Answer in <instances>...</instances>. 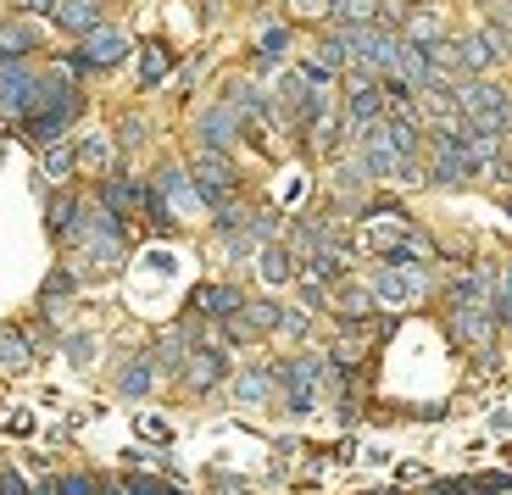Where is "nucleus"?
Returning a JSON list of instances; mask_svg holds the SVG:
<instances>
[{
    "label": "nucleus",
    "instance_id": "29",
    "mask_svg": "<svg viewBox=\"0 0 512 495\" xmlns=\"http://www.w3.org/2000/svg\"><path fill=\"white\" fill-rule=\"evenodd\" d=\"M112 156H117V145L106 140V134H84V140H78V162L84 167H112Z\"/></svg>",
    "mask_w": 512,
    "mask_h": 495
},
{
    "label": "nucleus",
    "instance_id": "40",
    "mask_svg": "<svg viewBox=\"0 0 512 495\" xmlns=\"http://www.w3.org/2000/svg\"><path fill=\"white\" fill-rule=\"evenodd\" d=\"M117 140H123V145H140V140H145V123H140V117H123V123H117Z\"/></svg>",
    "mask_w": 512,
    "mask_h": 495
},
{
    "label": "nucleus",
    "instance_id": "19",
    "mask_svg": "<svg viewBox=\"0 0 512 495\" xmlns=\"http://www.w3.org/2000/svg\"><path fill=\"white\" fill-rule=\"evenodd\" d=\"M334 312H340V323H346V329L368 323V318H373V290H362V284H346V290L334 295Z\"/></svg>",
    "mask_w": 512,
    "mask_h": 495
},
{
    "label": "nucleus",
    "instance_id": "27",
    "mask_svg": "<svg viewBox=\"0 0 512 495\" xmlns=\"http://www.w3.org/2000/svg\"><path fill=\"white\" fill-rule=\"evenodd\" d=\"M167 73H173V56H167L162 45H145V51H140V84H145V89H156Z\"/></svg>",
    "mask_w": 512,
    "mask_h": 495
},
{
    "label": "nucleus",
    "instance_id": "22",
    "mask_svg": "<svg viewBox=\"0 0 512 495\" xmlns=\"http://www.w3.org/2000/svg\"><path fill=\"white\" fill-rule=\"evenodd\" d=\"M151 384H156V362H151V356H134V362L117 373V390H123V395H145Z\"/></svg>",
    "mask_w": 512,
    "mask_h": 495
},
{
    "label": "nucleus",
    "instance_id": "12",
    "mask_svg": "<svg viewBox=\"0 0 512 495\" xmlns=\"http://www.w3.org/2000/svg\"><path fill=\"white\" fill-rule=\"evenodd\" d=\"M240 306H245V295L234 290V284H201V290L190 295V312H195V318H212V323L234 318Z\"/></svg>",
    "mask_w": 512,
    "mask_h": 495
},
{
    "label": "nucleus",
    "instance_id": "39",
    "mask_svg": "<svg viewBox=\"0 0 512 495\" xmlns=\"http://www.w3.org/2000/svg\"><path fill=\"white\" fill-rule=\"evenodd\" d=\"M17 12H28V17H56V6H62V0H12Z\"/></svg>",
    "mask_w": 512,
    "mask_h": 495
},
{
    "label": "nucleus",
    "instance_id": "21",
    "mask_svg": "<svg viewBox=\"0 0 512 495\" xmlns=\"http://www.w3.org/2000/svg\"><path fill=\"white\" fill-rule=\"evenodd\" d=\"M78 212H84V201H78V195H51V206H45V223H51L56 240H73Z\"/></svg>",
    "mask_w": 512,
    "mask_h": 495
},
{
    "label": "nucleus",
    "instance_id": "36",
    "mask_svg": "<svg viewBox=\"0 0 512 495\" xmlns=\"http://www.w3.org/2000/svg\"><path fill=\"white\" fill-rule=\"evenodd\" d=\"M117 490H123V495H179L173 484H162V479H123Z\"/></svg>",
    "mask_w": 512,
    "mask_h": 495
},
{
    "label": "nucleus",
    "instance_id": "38",
    "mask_svg": "<svg viewBox=\"0 0 512 495\" xmlns=\"http://www.w3.org/2000/svg\"><path fill=\"white\" fill-rule=\"evenodd\" d=\"M67 356H73V368H90V362H95V340L73 334V340H67Z\"/></svg>",
    "mask_w": 512,
    "mask_h": 495
},
{
    "label": "nucleus",
    "instance_id": "43",
    "mask_svg": "<svg viewBox=\"0 0 512 495\" xmlns=\"http://www.w3.org/2000/svg\"><path fill=\"white\" fill-rule=\"evenodd\" d=\"M140 434H151V440H167V423H162V418H140Z\"/></svg>",
    "mask_w": 512,
    "mask_h": 495
},
{
    "label": "nucleus",
    "instance_id": "11",
    "mask_svg": "<svg viewBox=\"0 0 512 495\" xmlns=\"http://www.w3.org/2000/svg\"><path fill=\"white\" fill-rule=\"evenodd\" d=\"M457 56H462V73H490V67L501 62V56H507V39L496 34V28H485V34H468L457 45Z\"/></svg>",
    "mask_w": 512,
    "mask_h": 495
},
{
    "label": "nucleus",
    "instance_id": "45",
    "mask_svg": "<svg viewBox=\"0 0 512 495\" xmlns=\"http://www.w3.org/2000/svg\"><path fill=\"white\" fill-rule=\"evenodd\" d=\"M329 6H340V0H329Z\"/></svg>",
    "mask_w": 512,
    "mask_h": 495
},
{
    "label": "nucleus",
    "instance_id": "42",
    "mask_svg": "<svg viewBox=\"0 0 512 495\" xmlns=\"http://www.w3.org/2000/svg\"><path fill=\"white\" fill-rule=\"evenodd\" d=\"M0 495H28V484H23V479H17V473H12V468H6V473H0Z\"/></svg>",
    "mask_w": 512,
    "mask_h": 495
},
{
    "label": "nucleus",
    "instance_id": "33",
    "mask_svg": "<svg viewBox=\"0 0 512 495\" xmlns=\"http://www.w3.org/2000/svg\"><path fill=\"white\" fill-rule=\"evenodd\" d=\"M56 495H123V490L90 479V473H67V479H56Z\"/></svg>",
    "mask_w": 512,
    "mask_h": 495
},
{
    "label": "nucleus",
    "instance_id": "7",
    "mask_svg": "<svg viewBox=\"0 0 512 495\" xmlns=\"http://www.w3.org/2000/svg\"><path fill=\"white\" fill-rule=\"evenodd\" d=\"M39 73L23 62H0V117H28V101H34Z\"/></svg>",
    "mask_w": 512,
    "mask_h": 495
},
{
    "label": "nucleus",
    "instance_id": "23",
    "mask_svg": "<svg viewBox=\"0 0 512 495\" xmlns=\"http://www.w3.org/2000/svg\"><path fill=\"white\" fill-rule=\"evenodd\" d=\"M34 51V28L23 23H0V62H23Z\"/></svg>",
    "mask_w": 512,
    "mask_h": 495
},
{
    "label": "nucleus",
    "instance_id": "24",
    "mask_svg": "<svg viewBox=\"0 0 512 495\" xmlns=\"http://www.w3.org/2000/svg\"><path fill=\"white\" fill-rule=\"evenodd\" d=\"M229 106H234L240 117H268V112H273V95H262L256 84H234V89H229Z\"/></svg>",
    "mask_w": 512,
    "mask_h": 495
},
{
    "label": "nucleus",
    "instance_id": "34",
    "mask_svg": "<svg viewBox=\"0 0 512 495\" xmlns=\"http://www.w3.org/2000/svg\"><path fill=\"white\" fill-rule=\"evenodd\" d=\"M73 290H78V279L67 273V267H56L51 279H45V290H39V301H45V306H56V301H67Z\"/></svg>",
    "mask_w": 512,
    "mask_h": 495
},
{
    "label": "nucleus",
    "instance_id": "37",
    "mask_svg": "<svg viewBox=\"0 0 512 495\" xmlns=\"http://www.w3.org/2000/svg\"><path fill=\"white\" fill-rule=\"evenodd\" d=\"M496 318H501V323H512V267L496 279Z\"/></svg>",
    "mask_w": 512,
    "mask_h": 495
},
{
    "label": "nucleus",
    "instance_id": "2",
    "mask_svg": "<svg viewBox=\"0 0 512 495\" xmlns=\"http://www.w3.org/2000/svg\"><path fill=\"white\" fill-rule=\"evenodd\" d=\"M323 356H290V362H279L273 368V379L284 384V401H290V412H312L323 395Z\"/></svg>",
    "mask_w": 512,
    "mask_h": 495
},
{
    "label": "nucleus",
    "instance_id": "26",
    "mask_svg": "<svg viewBox=\"0 0 512 495\" xmlns=\"http://www.w3.org/2000/svg\"><path fill=\"white\" fill-rule=\"evenodd\" d=\"M73 167H78V151L73 145H45V178H51V184H67V178H73Z\"/></svg>",
    "mask_w": 512,
    "mask_h": 495
},
{
    "label": "nucleus",
    "instance_id": "6",
    "mask_svg": "<svg viewBox=\"0 0 512 495\" xmlns=\"http://www.w3.org/2000/svg\"><path fill=\"white\" fill-rule=\"evenodd\" d=\"M496 301H451V334L468 345H490L496 334Z\"/></svg>",
    "mask_w": 512,
    "mask_h": 495
},
{
    "label": "nucleus",
    "instance_id": "13",
    "mask_svg": "<svg viewBox=\"0 0 512 495\" xmlns=\"http://www.w3.org/2000/svg\"><path fill=\"white\" fill-rule=\"evenodd\" d=\"M51 23L62 28V34H78V39H84V34H95L106 17H101V0H62Z\"/></svg>",
    "mask_w": 512,
    "mask_h": 495
},
{
    "label": "nucleus",
    "instance_id": "14",
    "mask_svg": "<svg viewBox=\"0 0 512 495\" xmlns=\"http://www.w3.org/2000/svg\"><path fill=\"white\" fill-rule=\"evenodd\" d=\"M78 123V112H28L23 117V134L45 151V145H56V140H67V128Z\"/></svg>",
    "mask_w": 512,
    "mask_h": 495
},
{
    "label": "nucleus",
    "instance_id": "3",
    "mask_svg": "<svg viewBox=\"0 0 512 495\" xmlns=\"http://www.w3.org/2000/svg\"><path fill=\"white\" fill-rule=\"evenodd\" d=\"M195 190H201V206L206 212H223V206L234 201V184H240V173L229 167V156L223 151H195Z\"/></svg>",
    "mask_w": 512,
    "mask_h": 495
},
{
    "label": "nucleus",
    "instance_id": "16",
    "mask_svg": "<svg viewBox=\"0 0 512 495\" xmlns=\"http://www.w3.org/2000/svg\"><path fill=\"white\" fill-rule=\"evenodd\" d=\"M279 390V379H273V368H251L234 379V401L240 407H268V395Z\"/></svg>",
    "mask_w": 512,
    "mask_h": 495
},
{
    "label": "nucleus",
    "instance_id": "30",
    "mask_svg": "<svg viewBox=\"0 0 512 495\" xmlns=\"http://www.w3.org/2000/svg\"><path fill=\"white\" fill-rule=\"evenodd\" d=\"M340 28H362V23H379V0H340L334 6Z\"/></svg>",
    "mask_w": 512,
    "mask_h": 495
},
{
    "label": "nucleus",
    "instance_id": "35",
    "mask_svg": "<svg viewBox=\"0 0 512 495\" xmlns=\"http://www.w3.org/2000/svg\"><path fill=\"white\" fill-rule=\"evenodd\" d=\"M512 490V473H479V479H468V495H501Z\"/></svg>",
    "mask_w": 512,
    "mask_h": 495
},
{
    "label": "nucleus",
    "instance_id": "28",
    "mask_svg": "<svg viewBox=\"0 0 512 495\" xmlns=\"http://www.w3.org/2000/svg\"><path fill=\"white\" fill-rule=\"evenodd\" d=\"M284 51H290V28H284V23L262 28V39H256V67H268V62H279Z\"/></svg>",
    "mask_w": 512,
    "mask_h": 495
},
{
    "label": "nucleus",
    "instance_id": "4",
    "mask_svg": "<svg viewBox=\"0 0 512 495\" xmlns=\"http://www.w3.org/2000/svg\"><path fill=\"white\" fill-rule=\"evenodd\" d=\"M423 290H429V267L423 262H390V267H379V279H373V301H384V306H407V301H418Z\"/></svg>",
    "mask_w": 512,
    "mask_h": 495
},
{
    "label": "nucleus",
    "instance_id": "44",
    "mask_svg": "<svg viewBox=\"0 0 512 495\" xmlns=\"http://www.w3.org/2000/svg\"><path fill=\"white\" fill-rule=\"evenodd\" d=\"M501 212H507V217H512V195H501Z\"/></svg>",
    "mask_w": 512,
    "mask_h": 495
},
{
    "label": "nucleus",
    "instance_id": "9",
    "mask_svg": "<svg viewBox=\"0 0 512 495\" xmlns=\"http://www.w3.org/2000/svg\"><path fill=\"white\" fill-rule=\"evenodd\" d=\"M223 373H229V356H223L218 345H190V356H184V384H190L195 395L223 384Z\"/></svg>",
    "mask_w": 512,
    "mask_h": 495
},
{
    "label": "nucleus",
    "instance_id": "25",
    "mask_svg": "<svg viewBox=\"0 0 512 495\" xmlns=\"http://www.w3.org/2000/svg\"><path fill=\"white\" fill-rule=\"evenodd\" d=\"M28 362H34V345H28V334L0 329V368H28Z\"/></svg>",
    "mask_w": 512,
    "mask_h": 495
},
{
    "label": "nucleus",
    "instance_id": "32",
    "mask_svg": "<svg viewBox=\"0 0 512 495\" xmlns=\"http://www.w3.org/2000/svg\"><path fill=\"white\" fill-rule=\"evenodd\" d=\"M240 312H245V323H251L256 334H273V329H279V318H284V306H273V301H245Z\"/></svg>",
    "mask_w": 512,
    "mask_h": 495
},
{
    "label": "nucleus",
    "instance_id": "5",
    "mask_svg": "<svg viewBox=\"0 0 512 495\" xmlns=\"http://www.w3.org/2000/svg\"><path fill=\"white\" fill-rule=\"evenodd\" d=\"M245 134V117L234 112L229 101H218V106H206L201 117H195V140H201V151H223L229 156L234 151V140Z\"/></svg>",
    "mask_w": 512,
    "mask_h": 495
},
{
    "label": "nucleus",
    "instance_id": "8",
    "mask_svg": "<svg viewBox=\"0 0 512 495\" xmlns=\"http://www.w3.org/2000/svg\"><path fill=\"white\" fill-rule=\"evenodd\" d=\"M151 190L162 195V201L173 206V212H190V206H201V190H195V173H190V167H179V162L156 167Z\"/></svg>",
    "mask_w": 512,
    "mask_h": 495
},
{
    "label": "nucleus",
    "instance_id": "1",
    "mask_svg": "<svg viewBox=\"0 0 512 495\" xmlns=\"http://www.w3.org/2000/svg\"><path fill=\"white\" fill-rule=\"evenodd\" d=\"M457 106L479 128H496V134L512 128V95L501 84H490V78H457Z\"/></svg>",
    "mask_w": 512,
    "mask_h": 495
},
{
    "label": "nucleus",
    "instance_id": "15",
    "mask_svg": "<svg viewBox=\"0 0 512 495\" xmlns=\"http://www.w3.org/2000/svg\"><path fill=\"white\" fill-rule=\"evenodd\" d=\"M140 201H145V184H140V178H123V173H112V178L101 184V206H112L117 217H128V212H134Z\"/></svg>",
    "mask_w": 512,
    "mask_h": 495
},
{
    "label": "nucleus",
    "instance_id": "18",
    "mask_svg": "<svg viewBox=\"0 0 512 495\" xmlns=\"http://www.w3.org/2000/svg\"><path fill=\"white\" fill-rule=\"evenodd\" d=\"M256 273H262V284H290L295 279L290 245H262V251H256Z\"/></svg>",
    "mask_w": 512,
    "mask_h": 495
},
{
    "label": "nucleus",
    "instance_id": "17",
    "mask_svg": "<svg viewBox=\"0 0 512 495\" xmlns=\"http://www.w3.org/2000/svg\"><path fill=\"white\" fill-rule=\"evenodd\" d=\"M401 28H407V34H401L407 45H435V39H446V17H440L435 6H418V12H407V23H401Z\"/></svg>",
    "mask_w": 512,
    "mask_h": 495
},
{
    "label": "nucleus",
    "instance_id": "46",
    "mask_svg": "<svg viewBox=\"0 0 512 495\" xmlns=\"http://www.w3.org/2000/svg\"><path fill=\"white\" fill-rule=\"evenodd\" d=\"M384 495H396V490H384Z\"/></svg>",
    "mask_w": 512,
    "mask_h": 495
},
{
    "label": "nucleus",
    "instance_id": "10",
    "mask_svg": "<svg viewBox=\"0 0 512 495\" xmlns=\"http://www.w3.org/2000/svg\"><path fill=\"white\" fill-rule=\"evenodd\" d=\"M128 51H134V39H128L123 28H106V23L95 28V34H84V45H78V56L90 67H117Z\"/></svg>",
    "mask_w": 512,
    "mask_h": 495
},
{
    "label": "nucleus",
    "instance_id": "31",
    "mask_svg": "<svg viewBox=\"0 0 512 495\" xmlns=\"http://www.w3.org/2000/svg\"><path fill=\"white\" fill-rule=\"evenodd\" d=\"M318 62L329 67V73H340V67L351 62V45H346V28H340V34H323L318 39Z\"/></svg>",
    "mask_w": 512,
    "mask_h": 495
},
{
    "label": "nucleus",
    "instance_id": "41",
    "mask_svg": "<svg viewBox=\"0 0 512 495\" xmlns=\"http://www.w3.org/2000/svg\"><path fill=\"white\" fill-rule=\"evenodd\" d=\"M279 334L301 340V334H307V312H284V318H279Z\"/></svg>",
    "mask_w": 512,
    "mask_h": 495
},
{
    "label": "nucleus",
    "instance_id": "20",
    "mask_svg": "<svg viewBox=\"0 0 512 495\" xmlns=\"http://www.w3.org/2000/svg\"><path fill=\"white\" fill-rule=\"evenodd\" d=\"M151 356H156V368H162V373H184V356H190V323L173 329V334H162Z\"/></svg>",
    "mask_w": 512,
    "mask_h": 495
}]
</instances>
